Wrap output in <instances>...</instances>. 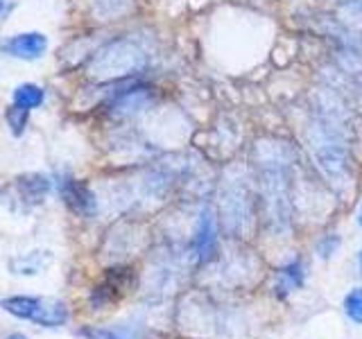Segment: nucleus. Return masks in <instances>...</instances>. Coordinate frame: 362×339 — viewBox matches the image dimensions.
Here are the masks:
<instances>
[{"label":"nucleus","mask_w":362,"mask_h":339,"mask_svg":"<svg viewBox=\"0 0 362 339\" xmlns=\"http://www.w3.org/2000/svg\"><path fill=\"white\" fill-rule=\"evenodd\" d=\"M308 143L324 179L337 192L351 190V156L337 109H324L308 127Z\"/></svg>","instance_id":"obj_1"},{"label":"nucleus","mask_w":362,"mask_h":339,"mask_svg":"<svg viewBox=\"0 0 362 339\" xmlns=\"http://www.w3.org/2000/svg\"><path fill=\"white\" fill-rule=\"evenodd\" d=\"M256 165L263 201L272 222L288 224L292 195V152L281 141L256 143Z\"/></svg>","instance_id":"obj_2"},{"label":"nucleus","mask_w":362,"mask_h":339,"mask_svg":"<svg viewBox=\"0 0 362 339\" xmlns=\"http://www.w3.org/2000/svg\"><path fill=\"white\" fill-rule=\"evenodd\" d=\"M147 61H150V52L139 39L120 37L93 54V59L88 61V75L100 82H113V79L141 73Z\"/></svg>","instance_id":"obj_3"},{"label":"nucleus","mask_w":362,"mask_h":339,"mask_svg":"<svg viewBox=\"0 0 362 339\" xmlns=\"http://www.w3.org/2000/svg\"><path fill=\"white\" fill-rule=\"evenodd\" d=\"M220 215L224 229L231 235L240 237L245 229L254 224V197L249 192L247 181L235 177L226 179L220 199Z\"/></svg>","instance_id":"obj_4"},{"label":"nucleus","mask_w":362,"mask_h":339,"mask_svg":"<svg viewBox=\"0 0 362 339\" xmlns=\"http://www.w3.org/2000/svg\"><path fill=\"white\" fill-rule=\"evenodd\" d=\"M218 244H220L218 215H215L211 206H204L195 224V233H192V251H195L199 263L206 265L218 256Z\"/></svg>","instance_id":"obj_5"},{"label":"nucleus","mask_w":362,"mask_h":339,"mask_svg":"<svg viewBox=\"0 0 362 339\" xmlns=\"http://www.w3.org/2000/svg\"><path fill=\"white\" fill-rule=\"evenodd\" d=\"M45 48H48V39L39 32L16 34V37H11L9 41L3 43V50L7 54L16 56V59H25V61L39 59V56L45 52Z\"/></svg>","instance_id":"obj_6"},{"label":"nucleus","mask_w":362,"mask_h":339,"mask_svg":"<svg viewBox=\"0 0 362 339\" xmlns=\"http://www.w3.org/2000/svg\"><path fill=\"white\" fill-rule=\"evenodd\" d=\"M62 195H64L68 206H71L75 213L84 215V218H90V215L98 210L95 195L84 184H79V181H75V179L64 181V184H62Z\"/></svg>","instance_id":"obj_7"},{"label":"nucleus","mask_w":362,"mask_h":339,"mask_svg":"<svg viewBox=\"0 0 362 339\" xmlns=\"http://www.w3.org/2000/svg\"><path fill=\"white\" fill-rule=\"evenodd\" d=\"M150 102H152L150 88L134 86L116 95V100L111 102V111L116 113V116H136V113H141Z\"/></svg>","instance_id":"obj_8"},{"label":"nucleus","mask_w":362,"mask_h":339,"mask_svg":"<svg viewBox=\"0 0 362 339\" xmlns=\"http://www.w3.org/2000/svg\"><path fill=\"white\" fill-rule=\"evenodd\" d=\"M34 323L45 326V328H59L68 321V305L57 299H43L39 303V310L34 314Z\"/></svg>","instance_id":"obj_9"},{"label":"nucleus","mask_w":362,"mask_h":339,"mask_svg":"<svg viewBox=\"0 0 362 339\" xmlns=\"http://www.w3.org/2000/svg\"><path fill=\"white\" fill-rule=\"evenodd\" d=\"M16 188L28 203H39L50 192V181L43 174H23L21 179H16Z\"/></svg>","instance_id":"obj_10"},{"label":"nucleus","mask_w":362,"mask_h":339,"mask_svg":"<svg viewBox=\"0 0 362 339\" xmlns=\"http://www.w3.org/2000/svg\"><path fill=\"white\" fill-rule=\"evenodd\" d=\"M41 297H9L0 303V308L9 312L11 316H18V319H28L32 321L34 314L39 310Z\"/></svg>","instance_id":"obj_11"},{"label":"nucleus","mask_w":362,"mask_h":339,"mask_svg":"<svg viewBox=\"0 0 362 339\" xmlns=\"http://www.w3.org/2000/svg\"><path fill=\"white\" fill-rule=\"evenodd\" d=\"M43 102V88L37 86V84H21L16 90H14V107L18 109H34L39 107Z\"/></svg>","instance_id":"obj_12"},{"label":"nucleus","mask_w":362,"mask_h":339,"mask_svg":"<svg viewBox=\"0 0 362 339\" xmlns=\"http://www.w3.org/2000/svg\"><path fill=\"white\" fill-rule=\"evenodd\" d=\"M93 3V11L100 18H116L129 9L132 0H90Z\"/></svg>","instance_id":"obj_13"},{"label":"nucleus","mask_w":362,"mask_h":339,"mask_svg":"<svg viewBox=\"0 0 362 339\" xmlns=\"http://www.w3.org/2000/svg\"><path fill=\"white\" fill-rule=\"evenodd\" d=\"M344 312L349 314V319H354L356 323H362V287H356L346 294Z\"/></svg>","instance_id":"obj_14"},{"label":"nucleus","mask_w":362,"mask_h":339,"mask_svg":"<svg viewBox=\"0 0 362 339\" xmlns=\"http://www.w3.org/2000/svg\"><path fill=\"white\" fill-rule=\"evenodd\" d=\"M7 122H9V127H11V133L21 136L23 129H25V122H28V111L18 109V107H11L7 111Z\"/></svg>","instance_id":"obj_15"},{"label":"nucleus","mask_w":362,"mask_h":339,"mask_svg":"<svg viewBox=\"0 0 362 339\" xmlns=\"http://www.w3.org/2000/svg\"><path fill=\"white\" fill-rule=\"evenodd\" d=\"M339 7H342V14L354 23L362 20V0H339Z\"/></svg>","instance_id":"obj_16"},{"label":"nucleus","mask_w":362,"mask_h":339,"mask_svg":"<svg viewBox=\"0 0 362 339\" xmlns=\"http://www.w3.org/2000/svg\"><path fill=\"white\" fill-rule=\"evenodd\" d=\"M82 335H84L86 339H122V337L113 335V333H109V331H102V328H84Z\"/></svg>","instance_id":"obj_17"},{"label":"nucleus","mask_w":362,"mask_h":339,"mask_svg":"<svg viewBox=\"0 0 362 339\" xmlns=\"http://www.w3.org/2000/svg\"><path fill=\"white\" fill-rule=\"evenodd\" d=\"M7 339H28V337L23 335V333H11V335H9Z\"/></svg>","instance_id":"obj_18"},{"label":"nucleus","mask_w":362,"mask_h":339,"mask_svg":"<svg viewBox=\"0 0 362 339\" xmlns=\"http://www.w3.org/2000/svg\"><path fill=\"white\" fill-rule=\"evenodd\" d=\"M358 224L362 226V203H360V210H358Z\"/></svg>","instance_id":"obj_19"},{"label":"nucleus","mask_w":362,"mask_h":339,"mask_svg":"<svg viewBox=\"0 0 362 339\" xmlns=\"http://www.w3.org/2000/svg\"><path fill=\"white\" fill-rule=\"evenodd\" d=\"M3 5H5V0H0V11H3Z\"/></svg>","instance_id":"obj_20"},{"label":"nucleus","mask_w":362,"mask_h":339,"mask_svg":"<svg viewBox=\"0 0 362 339\" xmlns=\"http://www.w3.org/2000/svg\"><path fill=\"white\" fill-rule=\"evenodd\" d=\"M360 269H362V251H360Z\"/></svg>","instance_id":"obj_21"}]
</instances>
